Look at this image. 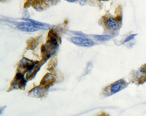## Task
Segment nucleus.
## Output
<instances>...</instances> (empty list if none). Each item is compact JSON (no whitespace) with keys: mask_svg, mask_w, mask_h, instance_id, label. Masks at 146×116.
Here are the masks:
<instances>
[{"mask_svg":"<svg viewBox=\"0 0 146 116\" xmlns=\"http://www.w3.org/2000/svg\"><path fill=\"white\" fill-rule=\"evenodd\" d=\"M72 42L79 46H84V47H90L94 45V41L89 38L74 37L71 38Z\"/></svg>","mask_w":146,"mask_h":116,"instance_id":"f257e3e1","label":"nucleus"},{"mask_svg":"<svg viewBox=\"0 0 146 116\" xmlns=\"http://www.w3.org/2000/svg\"><path fill=\"white\" fill-rule=\"evenodd\" d=\"M17 29L21 31L27 32H34L39 30V29L37 26H36L33 23L29 22L19 23L17 26Z\"/></svg>","mask_w":146,"mask_h":116,"instance_id":"f03ea898","label":"nucleus"},{"mask_svg":"<svg viewBox=\"0 0 146 116\" xmlns=\"http://www.w3.org/2000/svg\"><path fill=\"white\" fill-rule=\"evenodd\" d=\"M26 83H27V81L23 75L21 73L18 72L14 80L13 85L15 88L22 89L23 87H25Z\"/></svg>","mask_w":146,"mask_h":116,"instance_id":"7ed1b4c3","label":"nucleus"},{"mask_svg":"<svg viewBox=\"0 0 146 116\" xmlns=\"http://www.w3.org/2000/svg\"><path fill=\"white\" fill-rule=\"evenodd\" d=\"M53 76L51 74L47 73L42 78L40 83V86L43 87H49L50 85L53 83Z\"/></svg>","mask_w":146,"mask_h":116,"instance_id":"20e7f679","label":"nucleus"},{"mask_svg":"<svg viewBox=\"0 0 146 116\" xmlns=\"http://www.w3.org/2000/svg\"><path fill=\"white\" fill-rule=\"evenodd\" d=\"M106 27L111 30H116L119 27V22L116 19L114 18H110L107 19L106 22Z\"/></svg>","mask_w":146,"mask_h":116,"instance_id":"39448f33","label":"nucleus"},{"mask_svg":"<svg viewBox=\"0 0 146 116\" xmlns=\"http://www.w3.org/2000/svg\"><path fill=\"white\" fill-rule=\"evenodd\" d=\"M24 20H27L28 22H31L32 23H33V25H35L36 26H37L39 29H43V30H46L50 29V25H47V24H46V23H43L39 22H38V21H36V20H32V19H24Z\"/></svg>","mask_w":146,"mask_h":116,"instance_id":"423d86ee","label":"nucleus"},{"mask_svg":"<svg viewBox=\"0 0 146 116\" xmlns=\"http://www.w3.org/2000/svg\"><path fill=\"white\" fill-rule=\"evenodd\" d=\"M30 96H35V97H39L41 96H43L44 94L43 89L42 88L36 87L32 89L29 93Z\"/></svg>","mask_w":146,"mask_h":116,"instance_id":"0eeeda50","label":"nucleus"},{"mask_svg":"<svg viewBox=\"0 0 146 116\" xmlns=\"http://www.w3.org/2000/svg\"><path fill=\"white\" fill-rule=\"evenodd\" d=\"M124 82L123 81H119L118 82L116 83L115 84H114L113 85H112L111 88V91L113 94H115V93L118 92L119 91H120L122 88L124 86Z\"/></svg>","mask_w":146,"mask_h":116,"instance_id":"6e6552de","label":"nucleus"},{"mask_svg":"<svg viewBox=\"0 0 146 116\" xmlns=\"http://www.w3.org/2000/svg\"><path fill=\"white\" fill-rule=\"evenodd\" d=\"M137 78L143 81L146 80V67H141L137 73Z\"/></svg>","mask_w":146,"mask_h":116,"instance_id":"1a4fd4ad","label":"nucleus"},{"mask_svg":"<svg viewBox=\"0 0 146 116\" xmlns=\"http://www.w3.org/2000/svg\"><path fill=\"white\" fill-rule=\"evenodd\" d=\"M94 38L98 41H103L111 39V38H112V36H108V35H101V36L100 35H96V36H94Z\"/></svg>","mask_w":146,"mask_h":116,"instance_id":"9d476101","label":"nucleus"},{"mask_svg":"<svg viewBox=\"0 0 146 116\" xmlns=\"http://www.w3.org/2000/svg\"><path fill=\"white\" fill-rule=\"evenodd\" d=\"M136 35H137V34H131V35H130V36H129V37H127L126 38V40H125V41H124V43L127 42L131 41V40H133V38L136 36Z\"/></svg>","mask_w":146,"mask_h":116,"instance_id":"9b49d317","label":"nucleus"},{"mask_svg":"<svg viewBox=\"0 0 146 116\" xmlns=\"http://www.w3.org/2000/svg\"><path fill=\"white\" fill-rule=\"evenodd\" d=\"M86 0H81V1H80V4L81 5H84L85 3H86Z\"/></svg>","mask_w":146,"mask_h":116,"instance_id":"f8f14e48","label":"nucleus"},{"mask_svg":"<svg viewBox=\"0 0 146 116\" xmlns=\"http://www.w3.org/2000/svg\"><path fill=\"white\" fill-rule=\"evenodd\" d=\"M67 1L68 2H70V3H74V2L77 1L78 0H67Z\"/></svg>","mask_w":146,"mask_h":116,"instance_id":"ddd939ff","label":"nucleus"},{"mask_svg":"<svg viewBox=\"0 0 146 116\" xmlns=\"http://www.w3.org/2000/svg\"><path fill=\"white\" fill-rule=\"evenodd\" d=\"M46 1H50V2H53L54 0H45Z\"/></svg>","mask_w":146,"mask_h":116,"instance_id":"4468645a","label":"nucleus"}]
</instances>
